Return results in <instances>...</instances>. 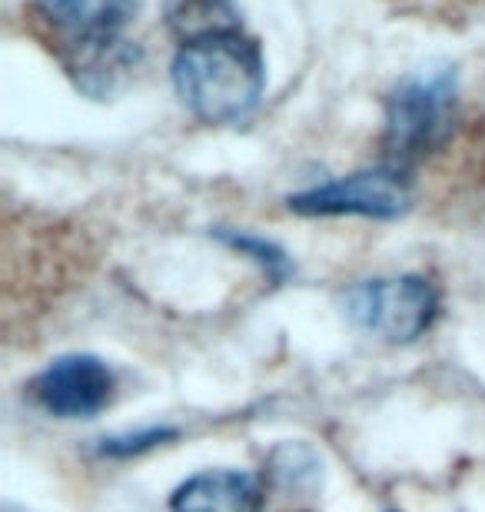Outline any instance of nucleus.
<instances>
[{
	"mask_svg": "<svg viewBox=\"0 0 485 512\" xmlns=\"http://www.w3.org/2000/svg\"><path fill=\"white\" fill-rule=\"evenodd\" d=\"M170 80L180 104L196 120L213 127L240 124L266 94L263 47L243 30L180 44L170 64Z\"/></svg>",
	"mask_w": 485,
	"mask_h": 512,
	"instance_id": "obj_1",
	"label": "nucleus"
},
{
	"mask_svg": "<svg viewBox=\"0 0 485 512\" xmlns=\"http://www.w3.org/2000/svg\"><path fill=\"white\" fill-rule=\"evenodd\" d=\"M459 114L456 67L432 60L396 80L386 97L383 117V163L409 173L452 137Z\"/></svg>",
	"mask_w": 485,
	"mask_h": 512,
	"instance_id": "obj_2",
	"label": "nucleus"
},
{
	"mask_svg": "<svg viewBox=\"0 0 485 512\" xmlns=\"http://www.w3.org/2000/svg\"><path fill=\"white\" fill-rule=\"evenodd\" d=\"M346 316L376 340L406 346L432 330L439 320V290L426 276H376L346 293Z\"/></svg>",
	"mask_w": 485,
	"mask_h": 512,
	"instance_id": "obj_3",
	"label": "nucleus"
},
{
	"mask_svg": "<svg viewBox=\"0 0 485 512\" xmlns=\"http://www.w3.org/2000/svg\"><path fill=\"white\" fill-rule=\"evenodd\" d=\"M286 207L299 217H366V220H399L412 207L409 173L379 163L373 170H356L346 177L313 183L290 193Z\"/></svg>",
	"mask_w": 485,
	"mask_h": 512,
	"instance_id": "obj_4",
	"label": "nucleus"
},
{
	"mask_svg": "<svg viewBox=\"0 0 485 512\" xmlns=\"http://www.w3.org/2000/svg\"><path fill=\"white\" fill-rule=\"evenodd\" d=\"M117 376L100 356L67 353L44 366L30 383V396L44 413L57 419H94L110 406Z\"/></svg>",
	"mask_w": 485,
	"mask_h": 512,
	"instance_id": "obj_5",
	"label": "nucleus"
},
{
	"mask_svg": "<svg viewBox=\"0 0 485 512\" xmlns=\"http://www.w3.org/2000/svg\"><path fill=\"white\" fill-rule=\"evenodd\" d=\"M266 479L246 469H203L173 489L170 512H263Z\"/></svg>",
	"mask_w": 485,
	"mask_h": 512,
	"instance_id": "obj_6",
	"label": "nucleus"
},
{
	"mask_svg": "<svg viewBox=\"0 0 485 512\" xmlns=\"http://www.w3.org/2000/svg\"><path fill=\"white\" fill-rule=\"evenodd\" d=\"M143 64V50L130 40H94V44H67V70L80 94L94 100L117 97Z\"/></svg>",
	"mask_w": 485,
	"mask_h": 512,
	"instance_id": "obj_7",
	"label": "nucleus"
},
{
	"mask_svg": "<svg viewBox=\"0 0 485 512\" xmlns=\"http://www.w3.org/2000/svg\"><path fill=\"white\" fill-rule=\"evenodd\" d=\"M34 4L47 24L67 34L70 44L117 40L143 10V0H34Z\"/></svg>",
	"mask_w": 485,
	"mask_h": 512,
	"instance_id": "obj_8",
	"label": "nucleus"
},
{
	"mask_svg": "<svg viewBox=\"0 0 485 512\" xmlns=\"http://www.w3.org/2000/svg\"><path fill=\"white\" fill-rule=\"evenodd\" d=\"M160 10L163 24L180 37V44L243 30V10L236 0H163Z\"/></svg>",
	"mask_w": 485,
	"mask_h": 512,
	"instance_id": "obj_9",
	"label": "nucleus"
},
{
	"mask_svg": "<svg viewBox=\"0 0 485 512\" xmlns=\"http://www.w3.org/2000/svg\"><path fill=\"white\" fill-rule=\"evenodd\" d=\"M263 479L283 493H313L323 483V459L306 443H283L266 459Z\"/></svg>",
	"mask_w": 485,
	"mask_h": 512,
	"instance_id": "obj_10",
	"label": "nucleus"
},
{
	"mask_svg": "<svg viewBox=\"0 0 485 512\" xmlns=\"http://www.w3.org/2000/svg\"><path fill=\"white\" fill-rule=\"evenodd\" d=\"M226 247H233V250H240L246 256H253L256 263L263 266L266 276H270L273 283H283L286 276L293 273V263H290V256H286L280 247H276L273 240H263V237H253V233H236V230H220L216 233Z\"/></svg>",
	"mask_w": 485,
	"mask_h": 512,
	"instance_id": "obj_11",
	"label": "nucleus"
},
{
	"mask_svg": "<svg viewBox=\"0 0 485 512\" xmlns=\"http://www.w3.org/2000/svg\"><path fill=\"white\" fill-rule=\"evenodd\" d=\"M173 436H177V433H173V429H143V433L110 436V439H103L100 456H110V459H130V456L150 453V449L163 446V443H167V439H173Z\"/></svg>",
	"mask_w": 485,
	"mask_h": 512,
	"instance_id": "obj_12",
	"label": "nucleus"
}]
</instances>
